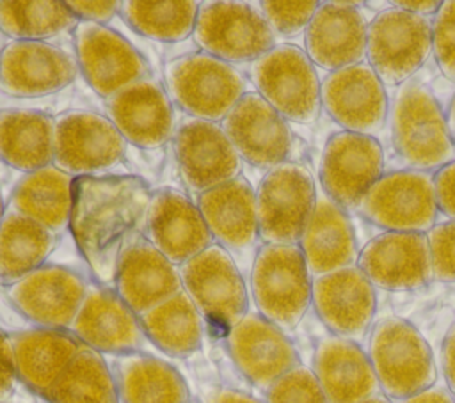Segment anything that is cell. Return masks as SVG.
Masks as SVG:
<instances>
[{
  "label": "cell",
  "mask_w": 455,
  "mask_h": 403,
  "mask_svg": "<svg viewBox=\"0 0 455 403\" xmlns=\"http://www.w3.org/2000/svg\"><path fill=\"white\" fill-rule=\"evenodd\" d=\"M151 194L135 176L75 179L69 231L96 282L114 288L119 256L144 236Z\"/></svg>",
  "instance_id": "1"
},
{
  "label": "cell",
  "mask_w": 455,
  "mask_h": 403,
  "mask_svg": "<svg viewBox=\"0 0 455 403\" xmlns=\"http://www.w3.org/2000/svg\"><path fill=\"white\" fill-rule=\"evenodd\" d=\"M165 92L185 117L222 122L249 92L247 76L204 51L180 55L164 66Z\"/></svg>",
  "instance_id": "2"
},
{
  "label": "cell",
  "mask_w": 455,
  "mask_h": 403,
  "mask_svg": "<svg viewBox=\"0 0 455 403\" xmlns=\"http://www.w3.org/2000/svg\"><path fill=\"white\" fill-rule=\"evenodd\" d=\"M249 291L256 312L281 330H293L311 305L313 277L299 245H261L251 273Z\"/></svg>",
  "instance_id": "3"
},
{
  "label": "cell",
  "mask_w": 455,
  "mask_h": 403,
  "mask_svg": "<svg viewBox=\"0 0 455 403\" xmlns=\"http://www.w3.org/2000/svg\"><path fill=\"white\" fill-rule=\"evenodd\" d=\"M368 357L384 396L402 401L434 387L437 369L427 339L402 318H384L370 336Z\"/></svg>",
  "instance_id": "4"
},
{
  "label": "cell",
  "mask_w": 455,
  "mask_h": 403,
  "mask_svg": "<svg viewBox=\"0 0 455 403\" xmlns=\"http://www.w3.org/2000/svg\"><path fill=\"white\" fill-rule=\"evenodd\" d=\"M249 82L288 122L313 124L322 110V82L306 50L275 44L249 64Z\"/></svg>",
  "instance_id": "5"
},
{
  "label": "cell",
  "mask_w": 455,
  "mask_h": 403,
  "mask_svg": "<svg viewBox=\"0 0 455 403\" xmlns=\"http://www.w3.org/2000/svg\"><path fill=\"white\" fill-rule=\"evenodd\" d=\"M192 39L199 51L231 66H249L277 44L254 4L231 0L199 2Z\"/></svg>",
  "instance_id": "6"
},
{
  "label": "cell",
  "mask_w": 455,
  "mask_h": 403,
  "mask_svg": "<svg viewBox=\"0 0 455 403\" xmlns=\"http://www.w3.org/2000/svg\"><path fill=\"white\" fill-rule=\"evenodd\" d=\"M393 146L414 170L441 169L453 156V140L434 94L421 83H405L391 107Z\"/></svg>",
  "instance_id": "7"
},
{
  "label": "cell",
  "mask_w": 455,
  "mask_h": 403,
  "mask_svg": "<svg viewBox=\"0 0 455 403\" xmlns=\"http://www.w3.org/2000/svg\"><path fill=\"white\" fill-rule=\"evenodd\" d=\"M316 199L306 165L286 162L267 170L256 188L261 245H299Z\"/></svg>",
  "instance_id": "8"
},
{
  "label": "cell",
  "mask_w": 455,
  "mask_h": 403,
  "mask_svg": "<svg viewBox=\"0 0 455 403\" xmlns=\"http://www.w3.org/2000/svg\"><path fill=\"white\" fill-rule=\"evenodd\" d=\"M183 291L206 323L224 334L249 312V289L233 257L217 243L180 266Z\"/></svg>",
  "instance_id": "9"
},
{
  "label": "cell",
  "mask_w": 455,
  "mask_h": 403,
  "mask_svg": "<svg viewBox=\"0 0 455 403\" xmlns=\"http://www.w3.org/2000/svg\"><path fill=\"white\" fill-rule=\"evenodd\" d=\"M114 122L94 110H68L55 117L53 165L76 178L107 176L126 154Z\"/></svg>",
  "instance_id": "10"
},
{
  "label": "cell",
  "mask_w": 455,
  "mask_h": 403,
  "mask_svg": "<svg viewBox=\"0 0 455 403\" xmlns=\"http://www.w3.org/2000/svg\"><path fill=\"white\" fill-rule=\"evenodd\" d=\"M73 51L78 73L103 99L153 76L148 59L108 25L78 21L73 30Z\"/></svg>",
  "instance_id": "11"
},
{
  "label": "cell",
  "mask_w": 455,
  "mask_h": 403,
  "mask_svg": "<svg viewBox=\"0 0 455 403\" xmlns=\"http://www.w3.org/2000/svg\"><path fill=\"white\" fill-rule=\"evenodd\" d=\"M171 142L180 179L194 201L242 176L243 162L220 122L183 117Z\"/></svg>",
  "instance_id": "12"
},
{
  "label": "cell",
  "mask_w": 455,
  "mask_h": 403,
  "mask_svg": "<svg viewBox=\"0 0 455 403\" xmlns=\"http://www.w3.org/2000/svg\"><path fill=\"white\" fill-rule=\"evenodd\" d=\"M213 243L220 245L249 279L261 247L256 190L243 176L206 190L196 199Z\"/></svg>",
  "instance_id": "13"
},
{
  "label": "cell",
  "mask_w": 455,
  "mask_h": 403,
  "mask_svg": "<svg viewBox=\"0 0 455 403\" xmlns=\"http://www.w3.org/2000/svg\"><path fill=\"white\" fill-rule=\"evenodd\" d=\"M357 209L387 233H428L439 211L434 176L414 169L382 174Z\"/></svg>",
  "instance_id": "14"
},
{
  "label": "cell",
  "mask_w": 455,
  "mask_h": 403,
  "mask_svg": "<svg viewBox=\"0 0 455 403\" xmlns=\"http://www.w3.org/2000/svg\"><path fill=\"white\" fill-rule=\"evenodd\" d=\"M432 53V23L402 9L380 11L368 27L366 59L384 85L407 82Z\"/></svg>",
  "instance_id": "15"
},
{
  "label": "cell",
  "mask_w": 455,
  "mask_h": 403,
  "mask_svg": "<svg viewBox=\"0 0 455 403\" xmlns=\"http://www.w3.org/2000/svg\"><path fill=\"white\" fill-rule=\"evenodd\" d=\"M89 281L76 270L46 263L20 281L5 286L9 304L34 327L69 330Z\"/></svg>",
  "instance_id": "16"
},
{
  "label": "cell",
  "mask_w": 455,
  "mask_h": 403,
  "mask_svg": "<svg viewBox=\"0 0 455 403\" xmlns=\"http://www.w3.org/2000/svg\"><path fill=\"white\" fill-rule=\"evenodd\" d=\"M224 341L236 371L261 392L300 364L288 332L258 312L249 311L224 334Z\"/></svg>",
  "instance_id": "17"
},
{
  "label": "cell",
  "mask_w": 455,
  "mask_h": 403,
  "mask_svg": "<svg viewBox=\"0 0 455 403\" xmlns=\"http://www.w3.org/2000/svg\"><path fill=\"white\" fill-rule=\"evenodd\" d=\"M382 172L384 151L375 137L339 131L327 140L320 162V181L323 194L341 209L359 208Z\"/></svg>",
  "instance_id": "18"
},
{
  "label": "cell",
  "mask_w": 455,
  "mask_h": 403,
  "mask_svg": "<svg viewBox=\"0 0 455 403\" xmlns=\"http://www.w3.org/2000/svg\"><path fill=\"white\" fill-rule=\"evenodd\" d=\"M69 332L80 344L105 357L146 352L151 346L139 316L123 302L114 288L96 281L89 282Z\"/></svg>",
  "instance_id": "19"
},
{
  "label": "cell",
  "mask_w": 455,
  "mask_h": 403,
  "mask_svg": "<svg viewBox=\"0 0 455 403\" xmlns=\"http://www.w3.org/2000/svg\"><path fill=\"white\" fill-rule=\"evenodd\" d=\"M78 75L75 51L53 43L9 41L0 50V91L12 98H43Z\"/></svg>",
  "instance_id": "20"
},
{
  "label": "cell",
  "mask_w": 455,
  "mask_h": 403,
  "mask_svg": "<svg viewBox=\"0 0 455 403\" xmlns=\"http://www.w3.org/2000/svg\"><path fill=\"white\" fill-rule=\"evenodd\" d=\"M243 163L270 170L291 162L290 122L258 92L249 91L220 122Z\"/></svg>",
  "instance_id": "21"
},
{
  "label": "cell",
  "mask_w": 455,
  "mask_h": 403,
  "mask_svg": "<svg viewBox=\"0 0 455 403\" xmlns=\"http://www.w3.org/2000/svg\"><path fill=\"white\" fill-rule=\"evenodd\" d=\"M105 115L114 122L128 146L160 149L172 140L176 108L165 87L155 76L142 78L105 99Z\"/></svg>",
  "instance_id": "22"
},
{
  "label": "cell",
  "mask_w": 455,
  "mask_h": 403,
  "mask_svg": "<svg viewBox=\"0 0 455 403\" xmlns=\"http://www.w3.org/2000/svg\"><path fill=\"white\" fill-rule=\"evenodd\" d=\"M322 108L343 131L375 137L387 119L386 85L364 62L332 71L322 82Z\"/></svg>",
  "instance_id": "23"
},
{
  "label": "cell",
  "mask_w": 455,
  "mask_h": 403,
  "mask_svg": "<svg viewBox=\"0 0 455 403\" xmlns=\"http://www.w3.org/2000/svg\"><path fill=\"white\" fill-rule=\"evenodd\" d=\"M144 238L178 268L213 243L196 201L176 188L153 190Z\"/></svg>",
  "instance_id": "24"
},
{
  "label": "cell",
  "mask_w": 455,
  "mask_h": 403,
  "mask_svg": "<svg viewBox=\"0 0 455 403\" xmlns=\"http://www.w3.org/2000/svg\"><path fill=\"white\" fill-rule=\"evenodd\" d=\"M311 304L332 336L361 341L375 316V286L359 266H348L313 279Z\"/></svg>",
  "instance_id": "25"
},
{
  "label": "cell",
  "mask_w": 455,
  "mask_h": 403,
  "mask_svg": "<svg viewBox=\"0 0 455 403\" xmlns=\"http://www.w3.org/2000/svg\"><path fill=\"white\" fill-rule=\"evenodd\" d=\"M357 266L377 288L411 291L434 279L428 236L425 233H382L370 240Z\"/></svg>",
  "instance_id": "26"
},
{
  "label": "cell",
  "mask_w": 455,
  "mask_h": 403,
  "mask_svg": "<svg viewBox=\"0 0 455 403\" xmlns=\"http://www.w3.org/2000/svg\"><path fill=\"white\" fill-rule=\"evenodd\" d=\"M357 4L320 2L304 32L311 62L329 73L361 64L366 57L368 25Z\"/></svg>",
  "instance_id": "27"
},
{
  "label": "cell",
  "mask_w": 455,
  "mask_h": 403,
  "mask_svg": "<svg viewBox=\"0 0 455 403\" xmlns=\"http://www.w3.org/2000/svg\"><path fill=\"white\" fill-rule=\"evenodd\" d=\"M181 289L180 268L160 254L144 236L128 245L119 256L114 291L137 316Z\"/></svg>",
  "instance_id": "28"
},
{
  "label": "cell",
  "mask_w": 455,
  "mask_h": 403,
  "mask_svg": "<svg viewBox=\"0 0 455 403\" xmlns=\"http://www.w3.org/2000/svg\"><path fill=\"white\" fill-rule=\"evenodd\" d=\"M313 373L329 403H361L380 394L368 353L350 339L323 337L315 350Z\"/></svg>",
  "instance_id": "29"
},
{
  "label": "cell",
  "mask_w": 455,
  "mask_h": 403,
  "mask_svg": "<svg viewBox=\"0 0 455 403\" xmlns=\"http://www.w3.org/2000/svg\"><path fill=\"white\" fill-rule=\"evenodd\" d=\"M9 336L18 382L43 399L84 346L69 330L32 327Z\"/></svg>",
  "instance_id": "30"
},
{
  "label": "cell",
  "mask_w": 455,
  "mask_h": 403,
  "mask_svg": "<svg viewBox=\"0 0 455 403\" xmlns=\"http://www.w3.org/2000/svg\"><path fill=\"white\" fill-rule=\"evenodd\" d=\"M299 247L313 279L354 266L359 257L352 222L325 194L316 199Z\"/></svg>",
  "instance_id": "31"
},
{
  "label": "cell",
  "mask_w": 455,
  "mask_h": 403,
  "mask_svg": "<svg viewBox=\"0 0 455 403\" xmlns=\"http://www.w3.org/2000/svg\"><path fill=\"white\" fill-rule=\"evenodd\" d=\"M119 403H188L190 389L167 360L148 352L107 357Z\"/></svg>",
  "instance_id": "32"
},
{
  "label": "cell",
  "mask_w": 455,
  "mask_h": 403,
  "mask_svg": "<svg viewBox=\"0 0 455 403\" xmlns=\"http://www.w3.org/2000/svg\"><path fill=\"white\" fill-rule=\"evenodd\" d=\"M55 117L34 108H0V162L30 174L53 165Z\"/></svg>",
  "instance_id": "33"
},
{
  "label": "cell",
  "mask_w": 455,
  "mask_h": 403,
  "mask_svg": "<svg viewBox=\"0 0 455 403\" xmlns=\"http://www.w3.org/2000/svg\"><path fill=\"white\" fill-rule=\"evenodd\" d=\"M75 178L55 165L23 174L11 192L7 208L32 218L55 236L69 229Z\"/></svg>",
  "instance_id": "34"
},
{
  "label": "cell",
  "mask_w": 455,
  "mask_h": 403,
  "mask_svg": "<svg viewBox=\"0 0 455 403\" xmlns=\"http://www.w3.org/2000/svg\"><path fill=\"white\" fill-rule=\"evenodd\" d=\"M153 348L174 359L192 357L204 339L206 321L181 289L139 316Z\"/></svg>",
  "instance_id": "35"
},
{
  "label": "cell",
  "mask_w": 455,
  "mask_h": 403,
  "mask_svg": "<svg viewBox=\"0 0 455 403\" xmlns=\"http://www.w3.org/2000/svg\"><path fill=\"white\" fill-rule=\"evenodd\" d=\"M59 236L7 208L0 224V282L9 286L48 263Z\"/></svg>",
  "instance_id": "36"
},
{
  "label": "cell",
  "mask_w": 455,
  "mask_h": 403,
  "mask_svg": "<svg viewBox=\"0 0 455 403\" xmlns=\"http://www.w3.org/2000/svg\"><path fill=\"white\" fill-rule=\"evenodd\" d=\"M78 20L60 0H0V32L9 41H43L73 34Z\"/></svg>",
  "instance_id": "37"
},
{
  "label": "cell",
  "mask_w": 455,
  "mask_h": 403,
  "mask_svg": "<svg viewBox=\"0 0 455 403\" xmlns=\"http://www.w3.org/2000/svg\"><path fill=\"white\" fill-rule=\"evenodd\" d=\"M199 2L196 0H123L121 20L139 36L158 43L192 37Z\"/></svg>",
  "instance_id": "38"
},
{
  "label": "cell",
  "mask_w": 455,
  "mask_h": 403,
  "mask_svg": "<svg viewBox=\"0 0 455 403\" xmlns=\"http://www.w3.org/2000/svg\"><path fill=\"white\" fill-rule=\"evenodd\" d=\"M44 399L48 403H119L107 357L82 346Z\"/></svg>",
  "instance_id": "39"
},
{
  "label": "cell",
  "mask_w": 455,
  "mask_h": 403,
  "mask_svg": "<svg viewBox=\"0 0 455 403\" xmlns=\"http://www.w3.org/2000/svg\"><path fill=\"white\" fill-rule=\"evenodd\" d=\"M265 403H329L313 369L299 364L263 392Z\"/></svg>",
  "instance_id": "40"
},
{
  "label": "cell",
  "mask_w": 455,
  "mask_h": 403,
  "mask_svg": "<svg viewBox=\"0 0 455 403\" xmlns=\"http://www.w3.org/2000/svg\"><path fill=\"white\" fill-rule=\"evenodd\" d=\"M258 11L263 14L265 21L272 28L274 36H297L306 32L309 21L313 20L320 2L307 0V2H258Z\"/></svg>",
  "instance_id": "41"
},
{
  "label": "cell",
  "mask_w": 455,
  "mask_h": 403,
  "mask_svg": "<svg viewBox=\"0 0 455 403\" xmlns=\"http://www.w3.org/2000/svg\"><path fill=\"white\" fill-rule=\"evenodd\" d=\"M432 53L441 73L455 83V0L443 2L434 14Z\"/></svg>",
  "instance_id": "42"
},
{
  "label": "cell",
  "mask_w": 455,
  "mask_h": 403,
  "mask_svg": "<svg viewBox=\"0 0 455 403\" xmlns=\"http://www.w3.org/2000/svg\"><path fill=\"white\" fill-rule=\"evenodd\" d=\"M427 236L434 279L455 282V220L434 225Z\"/></svg>",
  "instance_id": "43"
},
{
  "label": "cell",
  "mask_w": 455,
  "mask_h": 403,
  "mask_svg": "<svg viewBox=\"0 0 455 403\" xmlns=\"http://www.w3.org/2000/svg\"><path fill=\"white\" fill-rule=\"evenodd\" d=\"M68 9L78 21L107 25L116 14H119V0H66Z\"/></svg>",
  "instance_id": "44"
},
{
  "label": "cell",
  "mask_w": 455,
  "mask_h": 403,
  "mask_svg": "<svg viewBox=\"0 0 455 403\" xmlns=\"http://www.w3.org/2000/svg\"><path fill=\"white\" fill-rule=\"evenodd\" d=\"M18 375L9 332L0 328V403H7L16 389Z\"/></svg>",
  "instance_id": "45"
},
{
  "label": "cell",
  "mask_w": 455,
  "mask_h": 403,
  "mask_svg": "<svg viewBox=\"0 0 455 403\" xmlns=\"http://www.w3.org/2000/svg\"><path fill=\"white\" fill-rule=\"evenodd\" d=\"M437 208L455 220V160L443 165L434 176Z\"/></svg>",
  "instance_id": "46"
},
{
  "label": "cell",
  "mask_w": 455,
  "mask_h": 403,
  "mask_svg": "<svg viewBox=\"0 0 455 403\" xmlns=\"http://www.w3.org/2000/svg\"><path fill=\"white\" fill-rule=\"evenodd\" d=\"M199 403H265V399H259L245 391L228 387V385H213L201 392Z\"/></svg>",
  "instance_id": "47"
},
{
  "label": "cell",
  "mask_w": 455,
  "mask_h": 403,
  "mask_svg": "<svg viewBox=\"0 0 455 403\" xmlns=\"http://www.w3.org/2000/svg\"><path fill=\"white\" fill-rule=\"evenodd\" d=\"M443 371L448 391L455 396V325L450 328L443 344Z\"/></svg>",
  "instance_id": "48"
},
{
  "label": "cell",
  "mask_w": 455,
  "mask_h": 403,
  "mask_svg": "<svg viewBox=\"0 0 455 403\" xmlns=\"http://www.w3.org/2000/svg\"><path fill=\"white\" fill-rule=\"evenodd\" d=\"M398 403H455L453 394L443 387H430L414 396H409Z\"/></svg>",
  "instance_id": "49"
},
{
  "label": "cell",
  "mask_w": 455,
  "mask_h": 403,
  "mask_svg": "<svg viewBox=\"0 0 455 403\" xmlns=\"http://www.w3.org/2000/svg\"><path fill=\"white\" fill-rule=\"evenodd\" d=\"M441 4L443 2H395L393 7L427 18V14H435L439 11Z\"/></svg>",
  "instance_id": "50"
},
{
  "label": "cell",
  "mask_w": 455,
  "mask_h": 403,
  "mask_svg": "<svg viewBox=\"0 0 455 403\" xmlns=\"http://www.w3.org/2000/svg\"><path fill=\"white\" fill-rule=\"evenodd\" d=\"M446 122H448V130H450V135H451V140L455 142V96L450 103V108H448V114H446Z\"/></svg>",
  "instance_id": "51"
},
{
  "label": "cell",
  "mask_w": 455,
  "mask_h": 403,
  "mask_svg": "<svg viewBox=\"0 0 455 403\" xmlns=\"http://www.w3.org/2000/svg\"><path fill=\"white\" fill-rule=\"evenodd\" d=\"M361 403H393V401L387 396H384V394H375V396H371V398H368V399H364Z\"/></svg>",
  "instance_id": "52"
},
{
  "label": "cell",
  "mask_w": 455,
  "mask_h": 403,
  "mask_svg": "<svg viewBox=\"0 0 455 403\" xmlns=\"http://www.w3.org/2000/svg\"><path fill=\"white\" fill-rule=\"evenodd\" d=\"M5 209H7V206H5V202H4V195H2V190H0V224H2V220H4Z\"/></svg>",
  "instance_id": "53"
},
{
  "label": "cell",
  "mask_w": 455,
  "mask_h": 403,
  "mask_svg": "<svg viewBox=\"0 0 455 403\" xmlns=\"http://www.w3.org/2000/svg\"><path fill=\"white\" fill-rule=\"evenodd\" d=\"M188 403H199V401H197V399H190Z\"/></svg>",
  "instance_id": "54"
}]
</instances>
